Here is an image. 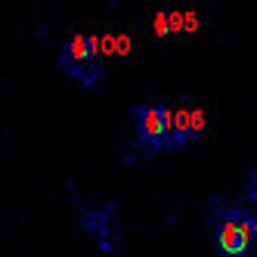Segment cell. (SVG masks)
Here are the masks:
<instances>
[{
    "label": "cell",
    "instance_id": "7a4b0ae2",
    "mask_svg": "<svg viewBox=\"0 0 257 257\" xmlns=\"http://www.w3.org/2000/svg\"><path fill=\"white\" fill-rule=\"evenodd\" d=\"M102 41L96 34H75L68 38V44L62 47V59L59 65L68 71L71 78H78L84 84H93L99 75H102Z\"/></svg>",
    "mask_w": 257,
    "mask_h": 257
},
{
    "label": "cell",
    "instance_id": "3957f363",
    "mask_svg": "<svg viewBox=\"0 0 257 257\" xmlns=\"http://www.w3.org/2000/svg\"><path fill=\"white\" fill-rule=\"evenodd\" d=\"M214 238L220 257H251L254 217H248L245 211H223L214 220Z\"/></svg>",
    "mask_w": 257,
    "mask_h": 257
},
{
    "label": "cell",
    "instance_id": "6da1fadb",
    "mask_svg": "<svg viewBox=\"0 0 257 257\" xmlns=\"http://www.w3.org/2000/svg\"><path fill=\"white\" fill-rule=\"evenodd\" d=\"M137 140L140 146L152 152H168L177 149V134H174V108L168 105H137Z\"/></svg>",
    "mask_w": 257,
    "mask_h": 257
}]
</instances>
